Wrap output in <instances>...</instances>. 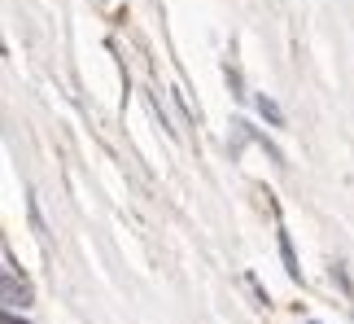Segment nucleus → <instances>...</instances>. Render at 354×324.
I'll list each match as a JSON object with an SVG mask.
<instances>
[{
	"label": "nucleus",
	"instance_id": "nucleus-3",
	"mask_svg": "<svg viewBox=\"0 0 354 324\" xmlns=\"http://www.w3.org/2000/svg\"><path fill=\"white\" fill-rule=\"evenodd\" d=\"M280 254H284V267H289V276L297 280V276H302V267H297V259H293V246H289V233H284V228H280Z\"/></svg>",
	"mask_w": 354,
	"mask_h": 324
},
{
	"label": "nucleus",
	"instance_id": "nucleus-2",
	"mask_svg": "<svg viewBox=\"0 0 354 324\" xmlns=\"http://www.w3.org/2000/svg\"><path fill=\"white\" fill-rule=\"evenodd\" d=\"M258 110H263V118L271 127H284V114H280V105L271 101V97H258Z\"/></svg>",
	"mask_w": 354,
	"mask_h": 324
},
{
	"label": "nucleus",
	"instance_id": "nucleus-1",
	"mask_svg": "<svg viewBox=\"0 0 354 324\" xmlns=\"http://www.w3.org/2000/svg\"><path fill=\"white\" fill-rule=\"evenodd\" d=\"M0 294H5V307L18 312V307L31 303V285L18 280V267H13V254H5V276H0Z\"/></svg>",
	"mask_w": 354,
	"mask_h": 324
},
{
	"label": "nucleus",
	"instance_id": "nucleus-4",
	"mask_svg": "<svg viewBox=\"0 0 354 324\" xmlns=\"http://www.w3.org/2000/svg\"><path fill=\"white\" fill-rule=\"evenodd\" d=\"M5 324H22V320H18V316H13V312H9V316H5Z\"/></svg>",
	"mask_w": 354,
	"mask_h": 324
}]
</instances>
